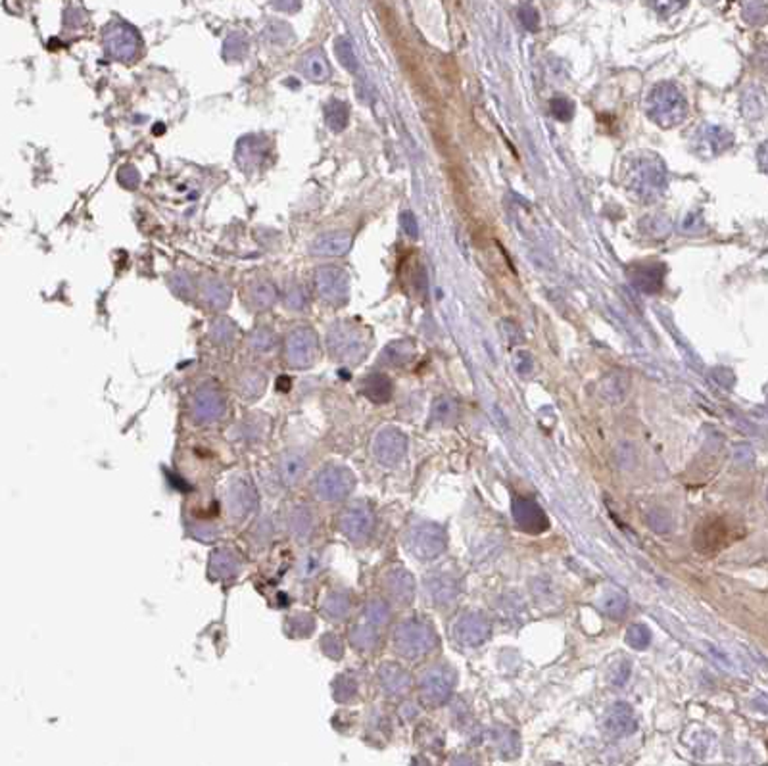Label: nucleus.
Masks as SVG:
<instances>
[{
    "instance_id": "obj_43",
    "label": "nucleus",
    "mask_w": 768,
    "mask_h": 766,
    "mask_svg": "<svg viewBox=\"0 0 768 766\" xmlns=\"http://www.w3.org/2000/svg\"><path fill=\"white\" fill-rule=\"evenodd\" d=\"M288 624H290V632H292V636L296 638L309 636V634L313 632V628H316L313 618L306 615V613H298V615H294L290 621H288Z\"/></svg>"
},
{
    "instance_id": "obj_38",
    "label": "nucleus",
    "mask_w": 768,
    "mask_h": 766,
    "mask_svg": "<svg viewBox=\"0 0 768 766\" xmlns=\"http://www.w3.org/2000/svg\"><path fill=\"white\" fill-rule=\"evenodd\" d=\"M652 642V634H649V628L644 626V624H632L628 632H626V643L634 647V650H645Z\"/></svg>"
},
{
    "instance_id": "obj_22",
    "label": "nucleus",
    "mask_w": 768,
    "mask_h": 766,
    "mask_svg": "<svg viewBox=\"0 0 768 766\" xmlns=\"http://www.w3.org/2000/svg\"><path fill=\"white\" fill-rule=\"evenodd\" d=\"M298 68H300V71H302V76L306 79L313 83H323L330 77L329 60L325 58V52H323L321 48H313V50L306 52L302 56Z\"/></svg>"
},
{
    "instance_id": "obj_25",
    "label": "nucleus",
    "mask_w": 768,
    "mask_h": 766,
    "mask_svg": "<svg viewBox=\"0 0 768 766\" xmlns=\"http://www.w3.org/2000/svg\"><path fill=\"white\" fill-rule=\"evenodd\" d=\"M426 590H428L432 602L436 605H448V603L455 602V597L460 594L457 582L446 575H438L431 578L428 584H426Z\"/></svg>"
},
{
    "instance_id": "obj_54",
    "label": "nucleus",
    "mask_w": 768,
    "mask_h": 766,
    "mask_svg": "<svg viewBox=\"0 0 768 766\" xmlns=\"http://www.w3.org/2000/svg\"><path fill=\"white\" fill-rule=\"evenodd\" d=\"M119 181H121V185L127 186V188H135V186L138 185V173L135 172V167L127 165V167H124V169L119 172Z\"/></svg>"
},
{
    "instance_id": "obj_51",
    "label": "nucleus",
    "mask_w": 768,
    "mask_h": 766,
    "mask_svg": "<svg viewBox=\"0 0 768 766\" xmlns=\"http://www.w3.org/2000/svg\"><path fill=\"white\" fill-rule=\"evenodd\" d=\"M284 304L287 308L290 309H302L306 306V296H304V290L300 287H292L288 290L287 298H284Z\"/></svg>"
},
{
    "instance_id": "obj_30",
    "label": "nucleus",
    "mask_w": 768,
    "mask_h": 766,
    "mask_svg": "<svg viewBox=\"0 0 768 766\" xmlns=\"http://www.w3.org/2000/svg\"><path fill=\"white\" fill-rule=\"evenodd\" d=\"M204 300L213 309H225L229 306V300H231V292L223 282L208 281L206 287H204Z\"/></svg>"
},
{
    "instance_id": "obj_26",
    "label": "nucleus",
    "mask_w": 768,
    "mask_h": 766,
    "mask_svg": "<svg viewBox=\"0 0 768 766\" xmlns=\"http://www.w3.org/2000/svg\"><path fill=\"white\" fill-rule=\"evenodd\" d=\"M321 609L323 613H325V616L330 618V621H342V618L348 616V613H350L352 609L350 595L346 594V592H338V590H335V592H330V594L325 597Z\"/></svg>"
},
{
    "instance_id": "obj_58",
    "label": "nucleus",
    "mask_w": 768,
    "mask_h": 766,
    "mask_svg": "<svg viewBox=\"0 0 768 766\" xmlns=\"http://www.w3.org/2000/svg\"><path fill=\"white\" fill-rule=\"evenodd\" d=\"M757 160H759V165H761V169L768 175V140H764V143L759 146V152H757Z\"/></svg>"
},
{
    "instance_id": "obj_56",
    "label": "nucleus",
    "mask_w": 768,
    "mask_h": 766,
    "mask_svg": "<svg viewBox=\"0 0 768 766\" xmlns=\"http://www.w3.org/2000/svg\"><path fill=\"white\" fill-rule=\"evenodd\" d=\"M271 2L281 12H298L302 6V0H271Z\"/></svg>"
},
{
    "instance_id": "obj_23",
    "label": "nucleus",
    "mask_w": 768,
    "mask_h": 766,
    "mask_svg": "<svg viewBox=\"0 0 768 766\" xmlns=\"http://www.w3.org/2000/svg\"><path fill=\"white\" fill-rule=\"evenodd\" d=\"M378 680L386 693L390 695H404L412 688V678L400 666V664H384L378 671Z\"/></svg>"
},
{
    "instance_id": "obj_9",
    "label": "nucleus",
    "mask_w": 768,
    "mask_h": 766,
    "mask_svg": "<svg viewBox=\"0 0 768 766\" xmlns=\"http://www.w3.org/2000/svg\"><path fill=\"white\" fill-rule=\"evenodd\" d=\"M104 47L106 52L116 60H131L138 52L140 39L135 29L129 23L116 21L104 33Z\"/></svg>"
},
{
    "instance_id": "obj_11",
    "label": "nucleus",
    "mask_w": 768,
    "mask_h": 766,
    "mask_svg": "<svg viewBox=\"0 0 768 766\" xmlns=\"http://www.w3.org/2000/svg\"><path fill=\"white\" fill-rule=\"evenodd\" d=\"M405 452H407V438L394 426L380 429L373 440V453L378 459V463L386 467L398 465L405 457Z\"/></svg>"
},
{
    "instance_id": "obj_15",
    "label": "nucleus",
    "mask_w": 768,
    "mask_h": 766,
    "mask_svg": "<svg viewBox=\"0 0 768 766\" xmlns=\"http://www.w3.org/2000/svg\"><path fill=\"white\" fill-rule=\"evenodd\" d=\"M453 634H455V640L465 645V647H476L480 643H484L490 636V623L486 621V616L479 615V613H469V615H463L453 626Z\"/></svg>"
},
{
    "instance_id": "obj_16",
    "label": "nucleus",
    "mask_w": 768,
    "mask_h": 766,
    "mask_svg": "<svg viewBox=\"0 0 768 766\" xmlns=\"http://www.w3.org/2000/svg\"><path fill=\"white\" fill-rule=\"evenodd\" d=\"M352 234L348 231H327L317 234L309 244V253L316 258H340L350 252Z\"/></svg>"
},
{
    "instance_id": "obj_2",
    "label": "nucleus",
    "mask_w": 768,
    "mask_h": 766,
    "mask_svg": "<svg viewBox=\"0 0 768 766\" xmlns=\"http://www.w3.org/2000/svg\"><path fill=\"white\" fill-rule=\"evenodd\" d=\"M645 112L653 124H657L663 129H672L686 119L688 102L674 83L665 81L649 90L645 100Z\"/></svg>"
},
{
    "instance_id": "obj_5",
    "label": "nucleus",
    "mask_w": 768,
    "mask_h": 766,
    "mask_svg": "<svg viewBox=\"0 0 768 766\" xmlns=\"http://www.w3.org/2000/svg\"><path fill=\"white\" fill-rule=\"evenodd\" d=\"M327 344H329L330 354H332L335 359L348 363L359 361L365 356V349H367L364 333L357 330L350 323H340V325H335L330 328Z\"/></svg>"
},
{
    "instance_id": "obj_33",
    "label": "nucleus",
    "mask_w": 768,
    "mask_h": 766,
    "mask_svg": "<svg viewBox=\"0 0 768 766\" xmlns=\"http://www.w3.org/2000/svg\"><path fill=\"white\" fill-rule=\"evenodd\" d=\"M335 50H336V56H338V60H340V64L350 71L352 76L359 73V64H357L356 50H354L352 42L348 41L346 37H338V39H336Z\"/></svg>"
},
{
    "instance_id": "obj_19",
    "label": "nucleus",
    "mask_w": 768,
    "mask_h": 766,
    "mask_svg": "<svg viewBox=\"0 0 768 766\" xmlns=\"http://www.w3.org/2000/svg\"><path fill=\"white\" fill-rule=\"evenodd\" d=\"M227 505H229V513L233 515L234 519L246 517L256 507V492L252 484L244 479L233 480V484L229 486V492H227Z\"/></svg>"
},
{
    "instance_id": "obj_46",
    "label": "nucleus",
    "mask_w": 768,
    "mask_h": 766,
    "mask_svg": "<svg viewBox=\"0 0 768 766\" xmlns=\"http://www.w3.org/2000/svg\"><path fill=\"white\" fill-rule=\"evenodd\" d=\"M519 20L528 31H536L538 25H540V16H538V10L530 4H522L519 8Z\"/></svg>"
},
{
    "instance_id": "obj_13",
    "label": "nucleus",
    "mask_w": 768,
    "mask_h": 766,
    "mask_svg": "<svg viewBox=\"0 0 768 766\" xmlns=\"http://www.w3.org/2000/svg\"><path fill=\"white\" fill-rule=\"evenodd\" d=\"M317 294L329 304H342L348 298V275L338 267H321L316 277Z\"/></svg>"
},
{
    "instance_id": "obj_37",
    "label": "nucleus",
    "mask_w": 768,
    "mask_h": 766,
    "mask_svg": "<svg viewBox=\"0 0 768 766\" xmlns=\"http://www.w3.org/2000/svg\"><path fill=\"white\" fill-rule=\"evenodd\" d=\"M457 415V405L452 397H438L432 404V419L438 423H450Z\"/></svg>"
},
{
    "instance_id": "obj_34",
    "label": "nucleus",
    "mask_w": 768,
    "mask_h": 766,
    "mask_svg": "<svg viewBox=\"0 0 768 766\" xmlns=\"http://www.w3.org/2000/svg\"><path fill=\"white\" fill-rule=\"evenodd\" d=\"M601 609L611 618H620L628 609V597L623 592H609L601 597Z\"/></svg>"
},
{
    "instance_id": "obj_4",
    "label": "nucleus",
    "mask_w": 768,
    "mask_h": 766,
    "mask_svg": "<svg viewBox=\"0 0 768 766\" xmlns=\"http://www.w3.org/2000/svg\"><path fill=\"white\" fill-rule=\"evenodd\" d=\"M405 544L417 559L431 561L446 551V530L436 522H419L409 530Z\"/></svg>"
},
{
    "instance_id": "obj_49",
    "label": "nucleus",
    "mask_w": 768,
    "mask_h": 766,
    "mask_svg": "<svg viewBox=\"0 0 768 766\" xmlns=\"http://www.w3.org/2000/svg\"><path fill=\"white\" fill-rule=\"evenodd\" d=\"M273 335L269 333V330H256L254 336H252V346H254V349H258V352H269V349L273 348Z\"/></svg>"
},
{
    "instance_id": "obj_59",
    "label": "nucleus",
    "mask_w": 768,
    "mask_h": 766,
    "mask_svg": "<svg viewBox=\"0 0 768 766\" xmlns=\"http://www.w3.org/2000/svg\"><path fill=\"white\" fill-rule=\"evenodd\" d=\"M705 2H716V0H705Z\"/></svg>"
},
{
    "instance_id": "obj_41",
    "label": "nucleus",
    "mask_w": 768,
    "mask_h": 766,
    "mask_svg": "<svg viewBox=\"0 0 768 766\" xmlns=\"http://www.w3.org/2000/svg\"><path fill=\"white\" fill-rule=\"evenodd\" d=\"M743 18L751 25H764L768 21V6L764 2H748L743 8Z\"/></svg>"
},
{
    "instance_id": "obj_52",
    "label": "nucleus",
    "mask_w": 768,
    "mask_h": 766,
    "mask_svg": "<svg viewBox=\"0 0 768 766\" xmlns=\"http://www.w3.org/2000/svg\"><path fill=\"white\" fill-rule=\"evenodd\" d=\"M233 336V325L229 321H217L213 325V338L217 342H225Z\"/></svg>"
},
{
    "instance_id": "obj_27",
    "label": "nucleus",
    "mask_w": 768,
    "mask_h": 766,
    "mask_svg": "<svg viewBox=\"0 0 768 766\" xmlns=\"http://www.w3.org/2000/svg\"><path fill=\"white\" fill-rule=\"evenodd\" d=\"M364 394L373 402L383 404L392 396V383L386 375H371L364 381Z\"/></svg>"
},
{
    "instance_id": "obj_44",
    "label": "nucleus",
    "mask_w": 768,
    "mask_h": 766,
    "mask_svg": "<svg viewBox=\"0 0 768 766\" xmlns=\"http://www.w3.org/2000/svg\"><path fill=\"white\" fill-rule=\"evenodd\" d=\"M688 0H649V6L657 12L661 18H671L678 14L682 8H686Z\"/></svg>"
},
{
    "instance_id": "obj_6",
    "label": "nucleus",
    "mask_w": 768,
    "mask_h": 766,
    "mask_svg": "<svg viewBox=\"0 0 768 766\" xmlns=\"http://www.w3.org/2000/svg\"><path fill=\"white\" fill-rule=\"evenodd\" d=\"M356 486V479L346 467L329 465L319 471L313 482V492L323 501H340L348 498Z\"/></svg>"
},
{
    "instance_id": "obj_55",
    "label": "nucleus",
    "mask_w": 768,
    "mask_h": 766,
    "mask_svg": "<svg viewBox=\"0 0 768 766\" xmlns=\"http://www.w3.org/2000/svg\"><path fill=\"white\" fill-rule=\"evenodd\" d=\"M321 647H323V651H325V653H327V651L332 647V650H335V657L342 655V642H340V638H336L335 634H329V636L323 638Z\"/></svg>"
},
{
    "instance_id": "obj_53",
    "label": "nucleus",
    "mask_w": 768,
    "mask_h": 766,
    "mask_svg": "<svg viewBox=\"0 0 768 766\" xmlns=\"http://www.w3.org/2000/svg\"><path fill=\"white\" fill-rule=\"evenodd\" d=\"M515 367H517V371L521 373V375H530L532 373V357H530V354L528 352H519L517 356H515Z\"/></svg>"
},
{
    "instance_id": "obj_42",
    "label": "nucleus",
    "mask_w": 768,
    "mask_h": 766,
    "mask_svg": "<svg viewBox=\"0 0 768 766\" xmlns=\"http://www.w3.org/2000/svg\"><path fill=\"white\" fill-rule=\"evenodd\" d=\"M263 388H265V378L260 373H248L244 376V381H242V386H240L244 397H258L263 392Z\"/></svg>"
},
{
    "instance_id": "obj_8",
    "label": "nucleus",
    "mask_w": 768,
    "mask_h": 766,
    "mask_svg": "<svg viewBox=\"0 0 768 766\" xmlns=\"http://www.w3.org/2000/svg\"><path fill=\"white\" fill-rule=\"evenodd\" d=\"M319 352V340L311 328H294L287 338V359L296 369L313 365Z\"/></svg>"
},
{
    "instance_id": "obj_7",
    "label": "nucleus",
    "mask_w": 768,
    "mask_h": 766,
    "mask_svg": "<svg viewBox=\"0 0 768 766\" xmlns=\"http://www.w3.org/2000/svg\"><path fill=\"white\" fill-rule=\"evenodd\" d=\"M455 676L453 671L446 664H436L423 672V676L419 680V690H421V699L431 707L444 705L452 695Z\"/></svg>"
},
{
    "instance_id": "obj_40",
    "label": "nucleus",
    "mask_w": 768,
    "mask_h": 766,
    "mask_svg": "<svg viewBox=\"0 0 768 766\" xmlns=\"http://www.w3.org/2000/svg\"><path fill=\"white\" fill-rule=\"evenodd\" d=\"M212 565L217 576H231L239 570V563L234 559V555H231L229 551H220L213 557Z\"/></svg>"
},
{
    "instance_id": "obj_1",
    "label": "nucleus",
    "mask_w": 768,
    "mask_h": 766,
    "mask_svg": "<svg viewBox=\"0 0 768 766\" xmlns=\"http://www.w3.org/2000/svg\"><path fill=\"white\" fill-rule=\"evenodd\" d=\"M624 183L628 186V191L642 202H647V204L657 202L663 198L666 185H668L665 162L655 154H642V156L634 157L628 164Z\"/></svg>"
},
{
    "instance_id": "obj_20",
    "label": "nucleus",
    "mask_w": 768,
    "mask_h": 766,
    "mask_svg": "<svg viewBox=\"0 0 768 766\" xmlns=\"http://www.w3.org/2000/svg\"><path fill=\"white\" fill-rule=\"evenodd\" d=\"M384 588L394 602L400 605H407L415 595V580L405 568L396 567L384 576Z\"/></svg>"
},
{
    "instance_id": "obj_12",
    "label": "nucleus",
    "mask_w": 768,
    "mask_h": 766,
    "mask_svg": "<svg viewBox=\"0 0 768 766\" xmlns=\"http://www.w3.org/2000/svg\"><path fill=\"white\" fill-rule=\"evenodd\" d=\"M338 527L348 540L354 544H361L371 536V530L375 527V517L369 507L352 505L340 515Z\"/></svg>"
},
{
    "instance_id": "obj_50",
    "label": "nucleus",
    "mask_w": 768,
    "mask_h": 766,
    "mask_svg": "<svg viewBox=\"0 0 768 766\" xmlns=\"http://www.w3.org/2000/svg\"><path fill=\"white\" fill-rule=\"evenodd\" d=\"M400 223H402V229H404V233L407 234L409 239H417L419 237L417 219H415V215H413L409 210L402 212V215H400Z\"/></svg>"
},
{
    "instance_id": "obj_47",
    "label": "nucleus",
    "mask_w": 768,
    "mask_h": 766,
    "mask_svg": "<svg viewBox=\"0 0 768 766\" xmlns=\"http://www.w3.org/2000/svg\"><path fill=\"white\" fill-rule=\"evenodd\" d=\"M268 35H269V39H271V42H277V44H287L288 39L292 37V31L287 28V23L277 21V23H271V25H269Z\"/></svg>"
},
{
    "instance_id": "obj_36",
    "label": "nucleus",
    "mask_w": 768,
    "mask_h": 766,
    "mask_svg": "<svg viewBox=\"0 0 768 766\" xmlns=\"http://www.w3.org/2000/svg\"><path fill=\"white\" fill-rule=\"evenodd\" d=\"M377 626H373V624L365 623L364 626H356V628L352 630V643L356 647H359V650H373L377 645Z\"/></svg>"
},
{
    "instance_id": "obj_21",
    "label": "nucleus",
    "mask_w": 768,
    "mask_h": 766,
    "mask_svg": "<svg viewBox=\"0 0 768 766\" xmlns=\"http://www.w3.org/2000/svg\"><path fill=\"white\" fill-rule=\"evenodd\" d=\"M632 282L634 287L642 290V292H647V294H653V292H659L661 287H663V277H665V267L657 265V263H649V265H636L630 271Z\"/></svg>"
},
{
    "instance_id": "obj_39",
    "label": "nucleus",
    "mask_w": 768,
    "mask_h": 766,
    "mask_svg": "<svg viewBox=\"0 0 768 766\" xmlns=\"http://www.w3.org/2000/svg\"><path fill=\"white\" fill-rule=\"evenodd\" d=\"M365 623L373 624L377 628L388 623V605L380 599H373L365 609Z\"/></svg>"
},
{
    "instance_id": "obj_35",
    "label": "nucleus",
    "mask_w": 768,
    "mask_h": 766,
    "mask_svg": "<svg viewBox=\"0 0 768 766\" xmlns=\"http://www.w3.org/2000/svg\"><path fill=\"white\" fill-rule=\"evenodd\" d=\"M640 229L649 239H663V237L671 233V221L666 217H661V215H652V217H645L640 221Z\"/></svg>"
},
{
    "instance_id": "obj_57",
    "label": "nucleus",
    "mask_w": 768,
    "mask_h": 766,
    "mask_svg": "<svg viewBox=\"0 0 768 766\" xmlns=\"http://www.w3.org/2000/svg\"><path fill=\"white\" fill-rule=\"evenodd\" d=\"M628 676H630V664H626V666H624V671H620V663H618V671L613 672L611 682H613L615 686H623L624 682L628 680Z\"/></svg>"
},
{
    "instance_id": "obj_32",
    "label": "nucleus",
    "mask_w": 768,
    "mask_h": 766,
    "mask_svg": "<svg viewBox=\"0 0 768 766\" xmlns=\"http://www.w3.org/2000/svg\"><path fill=\"white\" fill-rule=\"evenodd\" d=\"M277 300V290L269 282H256L250 287V301L258 309L271 308Z\"/></svg>"
},
{
    "instance_id": "obj_17",
    "label": "nucleus",
    "mask_w": 768,
    "mask_h": 766,
    "mask_svg": "<svg viewBox=\"0 0 768 766\" xmlns=\"http://www.w3.org/2000/svg\"><path fill=\"white\" fill-rule=\"evenodd\" d=\"M192 417L196 423H212L220 419L225 411V402L217 390L213 388H202L192 397Z\"/></svg>"
},
{
    "instance_id": "obj_10",
    "label": "nucleus",
    "mask_w": 768,
    "mask_h": 766,
    "mask_svg": "<svg viewBox=\"0 0 768 766\" xmlns=\"http://www.w3.org/2000/svg\"><path fill=\"white\" fill-rule=\"evenodd\" d=\"M734 144V135L719 125H701L693 131L692 148L701 157H716Z\"/></svg>"
},
{
    "instance_id": "obj_29",
    "label": "nucleus",
    "mask_w": 768,
    "mask_h": 766,
    "mask_svg": "<svg viewBox=\"0 0 768 766\" xmlns=\"http://www.w3.org/2000/svg\"><path fill=\"white\" fill-rule=\"evenodd\" d=\"M290 530L298 540H306L311 530H313V515L308 507L298 505L290 513Z\"/></svg>"
},
{
    "instance_id": "obj_14",
    "label": "nucleus",
    "mask_w": 768,
    "mask_h": 766,
    "mask_svg": "<svg viewBox=\"0 0 768 766\" xmlns=\"http://www.w3.org/2000/svg\"><path fill=\"white\" fill-rule=\"evenodd\" d=\"M511 511H513L517 527L521 528L522 532L542 534L549 528L548 515L544 513L542 507L530 498H513Z\"/></svg>"
},
{
    "instance_id": "obj_31",
    "label": "nucleus",
    "mask_w": 768,
    "mask_h": 766,
    "mask_svg": "<svg viewBox=\"0 0 768 766\" xmlns=\"http://www.w3.org/2000/svg\"><path fill=\"white\" fill-rule=\"evenodd\" d=\"M415 354V348L409 340H398V342H392L388 348L384 349L383 359L388 361L390 365H405L409 361Z\"/></svg>"
},
{
    "instance_id": "obj_28",
    "label": "nucleus",
    "mask_w": 768,
    "mask_h": 766,
    "mask_svg": "<svg viewBox=\"0 0 768 766\" xmlns=\"http://www.w3.org/2000/svg\"><path fill=\"white\" fill-rule=\"evenodd\" d=\"M348 117H350V109H348V104L344 100H330L325 106V121L335 133L346 129Z\"/></svg>"
},
{
    "instance_id": "obj_24",
    "label": "nucleus",
    "mask_w": 768,
    "mask_h": 766,
    "mask_svg": "<svg viewBox=\"0 0 768 766\" xmlns=\"http://www.w3.org/2000/svg\"><path fill=\"white\" fill-rule=\"evenodd\" d=\"M306 469H308V461H306V455L302 452H284L279 459V471H281V479L287 482V484H296L304 479L306 474Z\"/></svg>"
},
{
    "instance_id": "obj_3",
    "label": "nucleus",
    "mask_w": 768,
    "mask_h": 766,
    "mask_svg": "<svg viewBox=\"0 0 768 766\" xmlns=\"http://www.w3.org/2000/svg\"><path fill=\"white\" fill-rule=\"evenodd\" d=\"M438 645V638L431 624L423 621H405L394 632V647L407 659L428 655Z\"/></svg>"
},
{
    "instance_id": "obj_45",
    "label": "nucleus",
    "mask_w": 768,
    "mask_h": 766,
    "mask_svg": "<svg viewBox=\"0 0 768 766\" xmlns=\"http://www.w3.org/2000/svg\"><path fill=\"white\" fill-rule=\"evenodd\" d=\"M551 114L556 116V119H559V121H569V119H572V116H575V104L570 102L569 98H565V96H556L553 100H551Z\"/></svg>"
},
{
    "instance_id": "obj_18",
    "label": "nucleus",
    "mask_w": 768,
    "mask_h": 766,
    "mask_svg": "<svg viewBox=\"0 0 768 766\" xmlns=\"http://www.w3.org/2000/svg\"><path fill=\"white\" fill-rule=\"evenodd\" d=\"M605 732L613 738H626L636 732V717L628 703H615L611 705L609 711L605 712L604 719Z\"/></svg>"
},
{
    "instance_id": "obj_48",
    "label": "nucleus",
    "mask_w": 768,
    "mask_h": 766,
    "mask_svg": "<svg viewBox=\"0 0 768 766\" xmlns=\"http://www.w3.org/2000/svg\"><path fill=\"white\" fill-rule=\"evenodd\" d=\"M356 695V682H352L350 678H340V682H336L335 698L338 701H348Z\"/></svg>"
}]
</instances>
